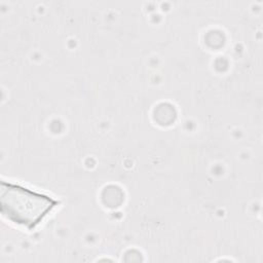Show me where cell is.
<instances>
[{"label":"cell","instance_id":"cell-1","mask_svg":"<svg viewBox=\"0 0 263 263\" xmlns=\"http://www.w3.org/2000/svg\"><path fill=\"white\" fill-rule=\"evenodd\" d=\"M59 202L58 199L42 192L2 181L1 214L10 222L28 229L39 225Z\"/></svg>","mask_w":263,"mask_h":263}]
</instances>
